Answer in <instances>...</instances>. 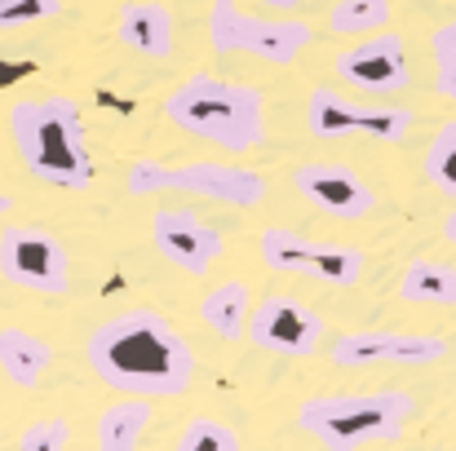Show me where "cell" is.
<instances>
[{
  "label": "cell",
  "instance_id": "obj_10",
  "mask_svg": "<svg viewBox=\"0 0 456 451\" xmlns=\"http://www.w3.org/2000/svg\"><path fill=\"white\" fill-rule=\"evenodd\" d=\"M328 358L337 367H430L448 358V341L430 332L368 327V332H341L328 345Z\"/></svg>",
  "mask_w": 456,
  "mask_h": 451
},
{
  "label": "cell",
  "instance_id": "obj_27",
  "mask_svg": "<svg viewBox=\"0 0 456 451\" xmlns=\"http://www.w3.org/2000/svg\"><path fill=\"white\" fill-rule=\"evenodd\" d=\"M257 4H266V9H297L305 0H257Z\"/></svg>",
  "mask_w": 456,
  "mask_h": 451
},
{
  "label": "cell",
  "instance_id": "obj_19",
  "mask_svg": "<svg viewBox=\"0 0 456 451\" xmlns=\"http://www.w3.org/2000/svg\"><path fill=\"white\" fill-rule=\"evenodd\" d=\"M395 293L408 305H456V266L435 262V257H417L403 266Z\"/></svg>",
  "mask_w": 456,
  "mask_h": 451
},
{
  "label": "cell",
  "instance_id": "obj_15",
  "mask_svg": "<svg viewBox=\"0 0 456 451\" xmlns=\"http://www.w3.org/2000/svg\"><path fill=\"white\" fill-rule=\"evenodd\" d=\"M116 36L125 49L142 58H168L173 53V13L159 0H129L116 13Z\"/></svg>",
  "mask_w": 456,
  "mask_h": 451
},
{
  "label": "cell",
  "instance_id": "obj_5",
  "mask_svg": "<svg viewBox=\"0 0 456 451\" xmlns=\"http://www.w3.org/2000/svg\"><path fill=\"white\" fill-rule=\"evenodd\" d=\"M164 190L213 199V204L253 208L266 195V177L257 168H235V164H222V159H195V164L138 159L129 168V195H164Z\"/></svg>",
  "mask_w": 456,
  "mask_h": 451
},
{
  "label": "cell",
  "instance_id": "obj_12",
  "mask_svg": "<svg viewBox=\"0 0 456 451\" xmlns=\"http://www.w3.org/2000/svg\"><path fill=\"white\" fill-rule=\"evenodd\" d=\"M151 244L164 262H173L186 275H208L213 262L226 253V239L213 221L186 213V208H159L151 217Z\"/></svg>",
  "mask_w": 456,
  "mask_h": 451
},
{
  "label": "cell",
  "instance_id": "obj_11",
  "mask_svg": "<svg viewBox=\"0 0 456 451\" xmlns=\"http://www.w3.org/2000/svg\"><path fill=\"white\" fill-rule=\"evenodd\" d=\"M248 345L280 358H310L323 345V314L297 297L257 301L248 314Z\"/></svg>",
  "mask_w": 456,
  "mask_h": 451
},
{
  "label": "cell",
  "instance_id": "obj_26",
  "mask_svg": "<svg viewBox=\"0 0 456 451\" xmlns=\"http://www.w3.org/2000/svg\"><path fill=\"white\" fill-rule=\"evenodd\" d=\"M444 239H448V244H456V208L444 217Z\"/></svg>",
  "mask_w": 456,
  "mask_h": 451
},
{
  "label": "cell",
  "instance_id": "obj_29",
  "mask_svg": "<svg viewBox=\"0 0 456 451\" xmlns=\"http://www.w3.org/2000/svg\"><path fill=\"white\" fill-rule=\"evenodd\" d=\"M439 451H456V447H439Z\"/></svg>",
  "mask_w": 456,
  "mask_h": 451
},
{
  "label": "cell",
  "instance_id": "obj_28",
  "mask_svg": "<svg viewBox=\"0 0 456 451\" xmlns=\"http://www.w3.org/2000/svg\"><path fill=\"white\" fill-rule=\"evenodd\" d=\"M9 208H13V199H9V195H0V217H4Z\"/></svg>",
  "mask_w": 456,
  "mask_h": 451
},
{
  "label": "cell",
  "instance_id": "obj_6",
  "mask_svg": "<svg viewBox=\"0 0 456 451\" xmlns=\"http://www.w3.org/2000/svg\"><path fill=\"white\" fill-rule=\"evenodd\" d=\"M208 40L217 53H248L275 67H289L314 44V27L302 18H262L240 9V0L208 4Z\"/></svg>",
  "mask_w": 456,
  "mask_h": 451
},
{
  "label": "cell",
  "instance_id": "obj_2",
  "mask_svg": "<svg viewBox=\"0 0 456 451\" xmlns=\"http://www.w3.org/2000/svg\"><path fill=\"white\" fill-rule=\"evenodd\" d=\"M9 138L36 181L58 190H85L94 181V155L76 98H18L9 107Z\"/></svg>",
  "mask_w": 456,
  "mask_h": 451
},
{
  "label": "cell",
  "instance_id": "obj_23",
  "mask_svg": "<svg viewBox=\"0 0 456 451\" xmlns=\"http://www.w3.org/2000/svg\"><path fill=\"white\" fill-rule=\"evenodd\" d=\"M430 53H435V93L456 102V18L444 22V27H435Z\"/></svg>",
  "mask_w": 456,
  "mask_h": 451
},
{
  "label": "cell",
  "instance_id": "obj_22",
  "mask_svg": "<svg viewBox=\"0 0 456 451\" xmlns=\"http://www.w3.org/2000/svg\"><path fill=\"white\" fill-rule=\"evenodd\" d=\"M173 451H240V434L217 416H195L182 425Z\"/></svg>",
  "mask_w": 456,
  "mask_h": 451
},
{
  "label": "cell",
  "instance_id": "obj_21",
  "mask_svg": "<svg viewBox=\"0 0 456 451\" xmlns=\"http://www.w3.org/2000/svg\"><path fill=\"white\" fill-rule=\"evenodd\" d=\"M421 173H426V181H430L439 195L456 199V120H448V125L430 138L426 159H421Z\"/></svg>",
  "mask_w": 456,
  "mask_h": 451
},
{
  "label": "cell",
  "instance_id": "obj_4",
  "mask_svg": "<svg viewBox=\"0 0 456 451\" xmlns=\"http://www.w3.org/2000/svg\"><path fill=\"white\" fill-rule=\"evenodd\" d=\"M417 416V394L372 390V394H314L297 407V430L323 451H359L372 443H395Z\"/></svg>",
  "mask_w": 456,
  "mask_h": 451
},
{
  "label": "cell",
  "instance_id": "obj_16",
  "mask_svg": "<svg viewBox=\"0 0 456 451\" xmlns=\"http://www.w3.org/2000/svg\"><path fill=\"white\" fill-rule=\"evenodd\" d=\"M53 363V345L40 341L27 327H0V372L18 385V390H36L40 376Z\"/></svg>",
  "mask_w": 456,
  "mask_h": 451
},
{
  "label": "cell",
  "instance_id": "obj_24",
  "mask_svg": "<svg viewBox=\"0 0 456 451\" xmlns=\"http://www.w3.org/2000/svg\"><path fill=\"white\" fill-rule=\"evenodd\" d=\"M67 0H0V31H18V27H36L62 13Z\"/></svg>",
  "mask_w": 456,
  "mask_h": 451
},
{
  "label": "cell",
  "instance_id": "obj_9",
  "mask_svg": "<svg viewBox=\"0 0 456 451\" xmlns=\"http://www.w3.org/2000/svg\"><path fill=\"white\" fill-rule=\"evenodd\" d=\"M0 275L13 288L62 297L71 288V253L58 235L40 226H4L0 230Z\"/></svg>",
  "mask_w": 456,
  "mask_h": 451
},
{
  "label": "cell",
  "instance_id": "obj_17",
  "mask_svg": "<svg viewBox=\"0 0 456 451\" xmlns=\"http://www.w3.org/2000/svg\"><path fill=\"white\" fill-rule=\"evenodd\" d=\"M248 314H253V293L240 279H226L217 288H208L200 297V318L208 332H217L222 341H240L248 336Z\"/></svg>",
  "mask_w": 456,
  "mask_h": 451
},
{
  "label": "cell",
  "instance_id": "obj_7",
  "mask_svg": "<svg viewBox=\"0 0 456 451\" xmlns=\"http://www.w3.org/2000/svg\"><path fill=\"white\" fill-rule=\"evenodd\" d=\"M257 257L280 275H305V279L328 284V288H354L363 279V253L359 248L319 244V239H305V235L284 230V226H266L257 235Z\"/></svg>",
  "mask_w": 456,
  "mask_h": 451
},
{
  "label": "cell",
  "instance_id": "obj_18",
  "mask_svg": "<svg viewBox=\"0 0 456 451\" xmlns=\"http://www.w3.org/2000/svg\"><path fill=\"white\" fill-rule=\"evenodd\" d=\"M151 399H120L98 416V451H138L151 430Z\"/></svg>",
  "mask_w": 456,
  "mask_h": 451
},
{
  "label": "cell",
  "instance_id": "obj_1",
  "mask_svg": "<svg viewBox=\"0 0 456 451\" xmlns=\"http://www.w3.org/2000/svg\"><path fill=\"white\" fill-rule=\"evenodd\" d=\"M85 358L94 376L125 399H182L195 381L191 341L159 310H125L89 332Z\"/></svg>",
  "mask_w": 456,
  "mask_h": 451
},
{
  "label": "cell",
  "instance_id": "obj_14",
  "mask_svg": "<svg viewBox=\"0 0 456 451\" xmlns=\"http://www.w3.org/2000/svg\"><path fill=\"white\" fill-rule=\"evenodd\" d=\"M337 76L363 93H399L408 89L412 71H408V49L399 31H377L363 36L359 44L337 53Z\"/></svg>",
  "mask_w": 456,
  "mask_h": 451
},
{
  "label": "cell",
  "instance_id": "obj_13",
  "mask_svg": "<svg viewBox=\"0 0 456 451\" xmlns=\"http://www.w3.org/2000/svg\"><path fill=\"white\" fill-rule=\"evenodd\" d=\"M293 186L305 199L337 221H363L377 208L372 186L350 168V164H332V159H314V164H297L293 168Z\"/></svg>",
  "mask_w": 456,
  "mask_h": 451
},
{
  "label": "cell",
  "instance_id": "obj_25",
  "mask_svg": "<svg viewBox=\"0 0 456 451\" xmlns=\"http://www.w3.org/2000/svg\"><path fill=\"white\" fill-rule=\"evenodd\" d=\"M71 447V425L49 416V421H31L18 439V451H67Z\"/></svg>",
  "mask_w": 456,
  "mask_h": 451
},
{
  "label": "cell",
  "instance_id": "obj_3",
  "mask_svg": "<svg viewBox=\"0 0 456 451\" xmlns=\"http://www.w3.org/2000/svg\"><path fill=\"white\" fill-rule=\"evenodd\" d=\"M164 116L226 155H248L266 138V98L253 85L222 76H191L164 98Z\"/></svg>",
  "mask_w": 456,
  "mask_h": 451
},
{
  "label": "cell",
  "instance_id": "obj_20",
  "mask_svg": "<svg viewBox=\"0 0 456 451\" xmlns=\"http://www.w3.org/2000/svg\"><path fill=\"white\" fill-rule=\"evenodd\" d=\"M395 18L390 0H337L328 9V31L332 36H377Z\"/></svg>",
  "mask_w": 456,
  "mask_h": 451
},
{
  "label": "cell",
  "instance_id": "obj_8",
  "mask_svg": "<svg viewBox=\"0 0 456 451\" xmlns=\"http://www.w3.org/2000/svg\"><path fill=\"white\" fill-rule=\"evenodd\" d=\"M305 125L319 142H341V138H372V142H403L408 129L417 125L412 107H363L354 98H341L337 89L319 85L310 89L305 102Z\"/></svg>",
  "mask_w": 456,
  "mask_h": 451
}]
</instances>
